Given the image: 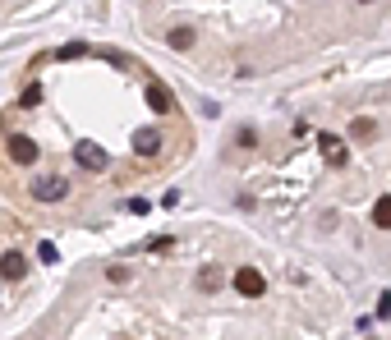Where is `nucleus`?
I'll return each mask as SVG.
<instances>
[{"instance_id": "nucleus-1", "label": "nucleus", "mask_w": 391, "mask_h": 340, "mask_svg": "<svg viewBox=\"0 0 391 340\" xmlns=\"http://www.w3.org/2000/svg\"><path fill=\"white\" fill-rule=\"evenodd\" d=\"M65 193H69V180H60V175H42V180L32 184V198L37 202H60Z\"/></svg>"}, {"instance_id": "nucleus-2", "label": "nucleus", "mask_w": 391, "mask_h": 340, "mask_svg": "<svg viewBox=\"0 0 391 340\" xmlns=\"http://www.w3.org/2000/svg\"><path fill=\"white\" fill-rule=\"evenodd\" d=\"M74 161L83 170H106V147L102 143H74Z\"/></svg>"}, {"instance_id": "nucleus-3", "label": "nucleus", "mask_w": 391, "mask_h": 340, "mask_svg": "<svg viewBox=\"0 0 391 340\" xmlns=\"http://www.w3.org/2000/svg\"><path fill=\"white\" fill-rule=\"evenodd\" d=\"M37 156H42V147H37L28 134H14V138H10V161H19V166H32Z\"/></svg>"}, {"instance_id": "nucleus-4", "label": "nucleus", "mask_w": 391, "mask_h": 340, "mask_svg": "<svg viewBox=\"0 0 391 340\" xmlns=\"http://www.w3.org/2000/svg\"><path fill=\"white\" fill-rule=\"evenodd\" d=\"M317 147H322V161H327V166H336V170H341V166H346V161H350L346 143L336 138V134H322V138H317Z\"/></svg>"}, {"instance_id": "nucleus-5", "label": "nucleus", "mask_w": 391, "mask_h": 340, "mask_svg": "<svg viewBox=\"0 0 391 340\" xmlns=\"http://www.w3.org/2000/svg\"><path fill=\"white\" fill-rule=\"evenodd\" d=\"M235 290L249 294V299H258V294L267 290V280H262V271H254V267H240V271H235Z\"/></svg>"}, {"instance_id": "nucleus-6", "label": "nucleus", "mask_w": 391, "mask_h": 340, "mask_svg": "<svg viewBox=\"0 0 391 340\" xmlns=\"http://www.w3.org/2000/svg\"><path fill=\"white\" fill-rule=\"evenodd\" d=\"M148 106L157 110V115L175 110V97H170V88H166V83H148Z\"/></svg>"}, {"instance_id": "nucleus-7", "label": "nucleus", "mask_w": 391, "mask_h": 340, "mask_svg": "<svg viewBox=\"0 0 391 340\" xmlns=\"http://www.w3.org/2000/svg\"><path fill=\"white\" fill-rule=\"evenodd\" d=\"M134 152L138 156H157L161 152V134H157V129H138L134 134Z\"/></svg>"}, {"instance_id": "nucleus-8", "label": "nucleus", "mask_w": 391, "mask_h": 340, "mask_svg": "<svg viewBox=\"0 0 391 340\" xmlns=\"http://www.w3.org/2000/svg\"><path fill=\"white\" fill-rule=\"evenodd\" d=\"M23 271H28V258H23V253H5V258H0V276L5 280H19Z\"/></svg>"}, {"instance_id": "nucleus-9", "label": "nucleus", "mask_w": 391, "mask_h": 340, "mask_svg": "<svg viewBox=\"0 0 391 340\" xmlns=\"http://www.w3.org/2000/svg\"><path fill=\"white\" fill-rule=\"evenodd\" d=\"M373 226H382V230H391V193H382V198L373 202Z\"/></svg>"}, {"instance_id": "nucleus-10", "label": "nucleus", "mask_w": 391, "mask_h": 340, "mask_svg": "<svg viewBox=\"0 0 391 340\" xmlns=\"http://www.w3.org/2000/svg\"><path fill=\"white\" fill-rule=\"evenodd\" d=\"M198 290H221V267H203L198 271Z\"/></svg>"}, {"instance_id": "nucleus-11", "label": "nucleus", "mask_w": 391, "mask_h": 340, "mask_svg": "<svg viewBox=\"0 0 391 340\" xmlns=\"http://www.w3.org/2000/svg\"><path fill=\"white\" fill-rule=\"evenodd\" d=\"M166 42H170L175 51H189V47H194V32H189V28H175L170 37H166Z\"/></svg>"}, {"instance_id": "nucleus-12", "label": "nucleus", "mask_w": 391, "mask_h": 340, "mask_svg": "<svg viewBox=\"0 0 391 340\" xmlns=\"http://www.w3.org/2000/svg\"><path fill=\"white\" fill-rule=\"evenodd\" d=\"M350 134H355V138H373V134H377V124H373V120H364V115H359V120L350 124Z\"/></svg>"}, {"instance_id": "nucleus-13", "label": "nucleus", "mask_w": 391, "mask_h": 340, "mask_svg": "<svg viewBox=\"0 0 391 340\" xmlns=\"http://www.w3.org/2000/svg\"><path fill=\"white\" fill-rule=\"evenodd\" d=\"M56 56H60V60H83V56H88V47H83V42H69V47H60Z\"/></svg>"}, {"instance_id": "nucleus-14", "label": "nucleus", "mask_w": 391, "mask_h": 340, "mask_svg": "<svg viewBox=\"0 0 391 340\" xmlns=\"http://www.w3.org/2000/svg\"><path fill=\"white\" fill-rule=\"evenodd\" d=\"M37 258H42L46 267H51V263H60V253H56V244H37Z\"/></svg>"}, {"instance_id": "nucleus-15", "label": "nucleus", "mask_w": 391, "mask_h": 340, "mask_svg": "<svg viewBox=\"0 0 391 340\" xmlns=\"http://www.w3.org/2000/svg\"><path fill=\"white\" fill-rule=\"evenodd\" d=\"M124 207H129L134 217H148V212H152V202H148V198H129V202H124Z\"/></svg>"}, {"instance_id": "nucleus-16", "label": "nucleus", "mask_w": 391, "mask_h": 340, "mask_svg": "<svg viewBox=\"0 0 391 340\" xmlns=\"http://www.w3.org/2000/svg\"><path fill=\"white\" fill-rule=\"evenodd\" d=\"M37 101H42V88H37V83H32L28 93H23V106H28V110H32V106H37Z\"/></svg>"}, {"instance_id": "nucleus-17", "label": "nucleus", "mask_w": 391, "mask_h": 340, "mask_svg": "<svg viewBox=\"0 0 391 340\" xmlns=\"http://www.w3.org/2000/svg\"><path fill=\"white\" fill-rule=\"evenodd\" d=\"M377 317H391V294H382V299H377Z\"/></svg>"}]
</instances>
